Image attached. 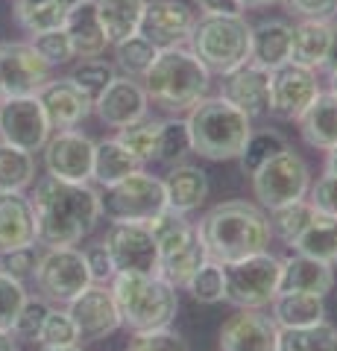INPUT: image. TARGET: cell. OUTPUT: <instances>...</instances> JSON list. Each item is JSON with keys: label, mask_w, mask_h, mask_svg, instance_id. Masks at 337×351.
Returning <instances> with one entry per match:
<instances>
[{"label": "cell", "mask_w": 337, "mask_h": 351, "mask_svg": "<svg viewBox=\"0 0 337 351\" xmlns=\"http://www.w3.org/2000/svg\"><path fill=\"white\" fill-rule=\"evenodd\" d=\"M253 24L244 15H202L194 24L188 44L209 73H229L249 62Z\"/></svg>", "instance_id": "7"}, {"label": "cell", "mask_w": 337, "mask_h": 351, "mask_svg": "<svg viewBox=\"0 0 337 351\" xmlns=\"http://www.w3.org/2000/svg\"><path fill=\"white\" fill-rule=\"evenodd\" d=\"M147 226L159 246V276H165L173 287H185L209 261L197 226L188 223V217L176 208H161Z\"/></svg>", "instance_id": "6"}, {"label": "cell", "mask_w": 337, "mask_h": 351, "mask_svg": "<svg viewBox=\"0 0 337 351\" xmlns=\"http://www.w3.org/2000/svg\"><path fill=\"white\" fill-rule=\"evenodd\" d=\"M299 132L308 147H317L325 152L337 147V97L320 91L317 100L302 112Z\"/></svg>", "instance_id": "28"}, {"label": "cell", "mask_w": 337, "mask_h": 351, "mask_svg": "<svg viewBox=\"0 0 337 351\" xmlns=\"http://www.w3.org/2000/svg\"><path fill=\"white\" fill-rule=\"evenodd\" d=\"M244 9L249 6V9H255V6H270V3H279V0H237Z\"/></svg>", "instance_id": "57"}, {"label": "cell", "mask_w": 337, "mask_h": 351, "mask_svg": "<svg viewBox=\"0 0 337 351\" xmlns=\"http://www.w3.org/2000/svg\"><path fill=\"white\" fill-rule=\"evenodd\" d=\"M281 149H288V141L281 138L276 129H258V132H249L237 161H241V170L246 176H253L261 164H267L273 156H279Z\"/></svg>", "instance_id": "37"}, {"label": "cell", "mask_w": 337, "mask_h": 351, "mask_svg": "<svg viewBox=\"0 0 337 351\" xmlns=\"http://www.w3.org/2000/svg\"><path fill=\"white\" fill-rule=\"evenodd\" d=\"M279 351H337V328L323 319L308 328L281 331Z\"/></svg>", "instance_id": "35"}, {"label": "cell", "mask_w": 337, "mask_h": 351, "mask_svg": "<svg viewBox=\"0 0 337 351\" xmlns=\"http://www.w3.org/2000/svg\"><path fill=\"white\" fill-rule=\"evenodd\" d=\"M211 73L209 68L185 47L159 50L156 62L144 73V91L147 100H153L170 114L188 112L209 94Z\"/></svg>", "instance_id": "4"}, {"label": "cell", "mask_w": 337, "mask_h": 351, "mask_svg": "<svg viewBox=\"0 0 337 351\" xmlns=\"http://www.w3.org/2000/svg\"><path fill=\"white\" fill-rule=\"evenodd\" d=\"M249 62L264 71H276L290 62V24L285 21H261L249 36Z\"/></svg>", "instance_id": "27"}, {"label": "cell", "mask_w": 337, "mask_h": 351, "mask_svg": "<svg viewBox=\"0 0 337 351\" xmlns=\"http://www.w3.org/2000/svg\"><path fill=\"white\" fill-rule=\"evenodd\" d=\"M329 94H334V97H337V71L332 73V80H329Z\"/></svg>", "instance_id": "59"}, {"label": "cell", "mask_w": 337, "mask_h": 351, "mask_svg": "<svg viewBox=\"0 0 337 351\" xmlns=\"http://www.w3.org/2000/svg\"><path fill=\"white\" fill-rule=\"evenodd\" d=\"M325 173H329V176H337V147L329 149V158H325Z\"/></svg>", "instance_id": "56"}, {"label": "cell", "mask_w": 337, "mask_h": 351, "mask_svg": "<svg viewBox=\"0 0 337 351\" xmlns=\"http://www.w3.org/2000/svg\"><path fill=\"white\" fill-rule=\"evenodd\" d=\"M30 202L36 211V243H45L47 249L77 246L94 232L103 214L100 193L89 182H62L53 176L36 184Z\"/></svg>", "instance_id": "1"}, {"label": "cell", "mask_w": 337, "mask_h": 351, "mask_svg": "<svg viewBox=\"0 0 337 351\" xmlns=\"http://www.w3.org/2000/svg\"><path fill=\"white\" fill-rule=\"evenodd\" d=\"M12 12L21 29H27L30 36H38V32L62 29L71 9L62 0H15Z\"/></svg>", "instance_id": "34"}, {"label": "cell", "mask_w": 337, "mask_h": 351, "mask_svg": "<svg viewBox=\"0 0 337 351\" xmlns=\"http://www.w3.org/2000/svg\"><path fill=\"white\" fill-rule=\"evenodd\" d=\"M45 149V167L47 176L62 182H91L94 167V141L77 129H62L53 138H47Z\"/></svg>", "instance_id": "16"}, {"label": "cell", "mask_w": 337, "mask_h": 351, "mask_svg": "<svg viewBox=\"0 0 337 351\" xmlns=\"http://www.w3.org/2000/svg\"><path fill=\"white\" fill-rule=\"evenodd\" d=\"M38 258L41 255H38L36 243H32V246H18V249H6V252H0V272H6V276L24 281V278H30L32 272H36Z\"/></svg>", "instance_id": "49"}, {"label": "cell", "mask_w": 337, "mask_h": 351, "mask_svg": "<svg viewBox=\"0 0 337 351\" xmlns=\"http://www.w3.org/2000/svg\"><path fill=\"white\" fill-rule=\"evenodd\" d=\"M323 68L334 73L337 71V24H332V38H329V50H325V62Z\"/></svg>", "instance_id": "54"}, {"label": "cell", "mask_w": 337, "mask_h": 351, "mask_svg": "<svg viewBox=\"0 0 337 351\" xmlns=\"http://www.w3.org/2000/svg\"><path fill=\"white\" fill-rule=\"evenodd\" d=\"M82 255H85V267H89L94 284H106V281L115 278V263H112V258H108V249L103 243L89 246Z\"/></svg>", "instance_id": "52"}, {"label": "cell", "mask_w": 337, "mask_h": 351, "mask_svg": "<svg viewBox=\"0 0 337 351\" xmlns=\"http://www.w3.org/2000/svg\"><path fill=\"white\" fill-rule=\"evenodd\" d=\"M329 38H332L329 21H299L297 27H290V62L311 71L323 68Z\"/></svg>", "instance_id": "29"}, {"label": "cell", "mask_w": 337, "mask_h": 351, "mask_svg": "<svg viewBox=\"0 0 337 351\" xmlns=\"http://www.w3.org/2000/svg\"><path fill=\"white\" fill-rule=\"evenodd\" d=\"M27 299L30 295L24 290V281L0 272V331H12V325Z\"/></svg>", "instance_id": "45"}, {"label": "cell", "mask_w": 337, "mask_h": 351, "mask_svg": "<svg viewBox=\"0 0 337 351\" xmlns=\"http://www.w3.org/2000/svg\"><path fill=\"white\" fill-rule=\"evenodd\" d=\"M220 97H226L232 106L241 108L249 120L264 117L267 108H270V71L246 62L241 68L223 73Z\"/></svg>", "instance_id": "22"}, {"label": "cell", "mask_w": 337, "mask_h": 351, "mask_svg": "<svg viewBox=\"0 0 337 351\" xmlns=\"http://www.w3.org/2000/svg\"><path fill=\"white\" fill-rule=\"evenodd\" d=\"M334 287V269L332 263L317 261L311 255H290L281 261V278H279V293H308V295H325Z\"/></svg>", "instance_id": "23"}, {"label": "cell", "mask_w": 337, "mask_h": 351, "mask_svg": "<svg viewBox=\"0 0 337 351\" xmlns=\"http://www.w3.org/2000/svg\"><path fill=\"white\" fill-rule=\"evenodd\" d=\"M185 290L194 295L200 304H217L223 302V263L205 261L202 267L194 272V278L185 284Z\"/></svg>", "instance_id": "42"}, {"label": "cell", "mask_w": 337, "mask_h": 351, "mask_svg": "<svg viewBox=\"0 0 337 351\" xmlns=\"http://www.w3.org/2000/svg\"><path fill=\"white\" fill-rule=\"evenodd\" d=\"M159 56V47H153L144 36H129L124 41L115 44V59H117V68L124 71V76H144L150 71V64L156 62Z\"/></svg>", "instance_id": "39"}, {"label": "cell", "mask_w": 337, "mask_h": 351, "mask_svg": "<svg viewBox=\"0 0 337 351\" xmlns=\"http://www.w3.org/2000/svg\"><path fill=\"white\" fill-rule=\"evenodd\" d=\"M50 138V123L38 97H3L0 100V141L24 152H38Z\"/></svg>", "instance_id": "12"}, {"label": "cell", "mask_w": 337, "mask_h": 351, "mask_svg": "<svg viewBox=\"0 0 337 351\" xmlns=\"http://www.w3.org/2000/svg\"><path fill=\"white\" fill-rule=\"evenodd\" d=\"M281 328L261 311H241L220 328V351H279Z\"/></svg>", "instance_id": "19"}, {"label": "cell", "mask_w": 337, "mask_h": 351, "mask_svg": "<svg viewBox=\"0 0 337 351\" xmlns=\"http://www.w3.org/2000/svg\"><path fill=\"white\" fill-rule=\"evenodd\" d=\"M194 24H197V15L191 12V6L179 3V0H147L138 24V36H144L159 50L182 47L188 41Z\"/></svg>", "instance_id": "17"}, {"label": "cell", "mask_w": 337, "mask_h": 351, "mask_svg": "<svg viewBox=\"0 0 337 351\" xmlns=\"http://www.w3.org/2000/svg\"><path fill=\"white\" fill-rule=\"evenodd\" d=\"M320 97L317 71L302 64L285 62L281 68L270 71V108L267 112L279 120H299L302 112Z\"/></svg>", "instance_id": "13"}, {"label": "cell", "mask_w": 337, "mask_h": 351, "mask_svg": "<svg viewBox=\"0 0 337 351\" xmlns=\"http://www.w3.org/2000/svg\"><path fill=\"white\" fill-rule=\"evenodd\" d=\"M36 243V211L24 191H0V252Z\"/></svg>", "instance_id": "24"}, {"label": "cell", "mask_w": 337, "mask_h": 351, "mask_svg": "<svg viewBox=\"0 0 337 351\" xmlns=\"http://www.w3.org/2000/svg\"><path fill=\"white\" fill-rule=\"evenodd\" d=\"M62 3H65V6H68V9H73V6H77V3H82V0H62Z\"/></svg>", "instance_id": "60"}, {"label": "cell", "mask_w": 337, "mask_h": 351, "mask_svg": "<svg viewBox=\"0 0 337 351\" xmlns=\"http://www.w3.org/2000/svg\"><path fill=\"white\" fill-rule=\"evenodd\" d=\"M293 249L325 263H337V217L314 211L305 232L293 240Z\"/></svg>", "instance_id": "33"}, {"label": "cell", "mask_w": 337, "mask_h": 351, "mask_svg": "<svg viewBox=\"0 0 337 351\" xmlns=\"http://www.w3.org/2000/svg\"><path fill=\"white\" fill-rule=\"evenodd\" d=\"M165 184V196H167V208L188 214L194 208H200L209 196V176L197 164H173L170 173L161 179Z\"/></svg>", "instance_id": "26"}, {"label": "cell", "mask_w": 337, "mask_h": 351, "mask_svg": "<svg viewBox=\"0 0 337 351\" xmlns=\"http://www.w3.org/2000/svg\"><path fill=\"white\" fill-rule=\"evenodd\" d=\"M68 313L80 331V339H106L121 328V313H117L115 295L108 287L89 284L77 299L68 302Z\"/></svg>", "instance_id": "18"}, {"label": "cell", "mask_w": 337, "mask_h": 351, "mask_svg": "<svg viewBox=\"0 0 337 351\" xmlns=\"http://www.w3.org/2000/svg\"><path fill=\"white\" fill-rule=\"evenodd\" d=\"M41 299L50 304H68L71 299L91 284V272L85 267V255L73 246L47 249L38 258V267L32 272Z\"/></svg>", "instance_id": "11"}, {"label": "cell", "mask_w": 337, "mask_h": 351, "mask_svg": "<svg viewBox=\"0 0 337 351\" xmlns=\"http://www.w3.org/2000/svg\"><path fill=\"white\" fill-rule=\"evenodd\" d=\"M77 339H80V331H77V325H73L71 313L68 311H59V307H50L36 343L50 346V348H59V346H77Z\"/></svg>", "instance_id": "43"}, {"label": "cell", "mask_w": 337, "mask_h": 351, "mask_svg": "<svg viewBox=\"0 0 337 351\" xmlns=\"http://www.w3.org/2000/svg\"><path fill=\"white\" fill-rule=\"evenodd\" d=\"M32 47H36V53L50 64V68L73 59V47H71V38H68V32H65V27L50 29V32H38V36L32 38Z\"/></svg>", "instance_id": "47"}, {"label": "cell", "mask_w": 337, "mask_h": 351, "mask_svg": "<svg viewBox=\"0 0 337 351\" xmlns=\"http://www.w3.org/2000/svg\"><path fill=\"white\" fill-rule=\"evenodd\" d=\"M36 176L32 152H24L0 141V191H24Z\"/></svg>", "instance_id": "36"}, {"label": "cell", "mask_w": 337, "mask_h": 351, "mask_svg": "<svg viewBox=\"0 0 337 351\" xmlns=\"http://www.w3.org/2000/svg\"><path fill=\"white\" fill-rule=\"evenodd\" d=\"M108 290L115 295L121 325L129 331L167 328L176 319L179 293L159 272H115Z\"/></svg>", "instance_id": "3"}, {"label": "cell", "mask_w": 337, "mask_h": 351, "mask_svg": "<svg viewBox=\"0 0 337 351\" xmlns=\"http://www.w3.org/2000/svg\"><path fill=\"white\" fill-rule=\"evenodd\" d=\"M47 311H50V302H45V299H27L24 307H21L15 325H12V337L15 339H27V343H36L41 325H45Z\"/></svg>", "instance_id": "48"}, {"label": "cell", "mask_w": 337, "mask_h": 351, "mask_svg": "<svg viewBox=\"0 0 337 351\" xmlns=\"http://www.w3.org/2000/svg\"><path fill=\"white\" fill-rule=\"evenodd\" d=\"M311 217H314L311 202H308V199H299V202L273 208L267 219H270V232L285 240L288 246H293V240H297L302 232H305V226L311 223Z\"/></svg>", "instance_id": "40"}, {"label": "cell", "mask_w": 337, "mask_h": 351, "mask_svg": "<svg viewBox=\"0 0 337 351\" xmlns=\"http://www.w3.org/2000/svg\"><path fill=\"white\" fill-rule=\"evenodd\" d=\"M311 196L308 202L317 214H329V217H337V176H329L325 173L323 179L314 184V188H308Z\"/></svg>", "instance_id": "51"}, {"label": "cell", "mask_w": 337, "mask_h": 351, "mask_svg": "<svg viewBox=\"0 0 337 351\" xmlns=\"http://www.w3.org/2000/svg\"><path fill=\"white\" fill-rule=\"evenodd\" d=\"M100 208L112 223H150L161 208H167L165 184L144 170L129 173L126 179L115 182L100 196Z\"/></svg>", "instance_id": "9"}, {"label": "cell", "mask_w": 337, "mask_h": 351, "mask_svg": "<svg viewBox=\"0 0 337 351\" xmlns=\"http://www.w3.org/2000/svg\"><path fill=\"white\" fill-rule=\"evenodd\" d=\"M279 278L281 261L270 252L223 263V299L241 311H261L279 295Z\"/></svg>", "instance_id": "8"}, {"label": "cell", "mask_w": 337, "mask_h": 351, "mask_svg": "<svg viewBox=\"0 0 337 351\" xmlns=\"http://www.w3.org/2000/svg\"><path fill=\"white\" fill-rule=\"evenodd\" d=\"M71 80L77 82L82 91L91 97V100H97V97L108 88V82L115 80V68L108 62H103V59H82L77 68H73Z\"/></svg>", "instance_id": "44"}, {"label": "cell", "mask_w": 337, "mask_h": 351, "mask_svg": "<svg viewBox=\"0 0 337 351\" xmlns=\"http://www.w3.org/2000/svg\"><path fill=\"white\" fill-rule=\"evenodd\" d=\"M141 170V161L129 152L117 138H108L94 144V167H91V179L103 188H112L115 182L126 179L129 173Z\"/></svg>", "instance_id": "31"}, {"label": "cell", "mask_w": 337, "mask_h": 351, "mask_svg": "<svg viewBox=\"0 0 337 351\" xmlns=\"http://www.w3.org/2000/svg\"><path fill=\"white\" fill-rule=\"evenodd\" d=\"M188 135L191 152H200L209 161H232L241 156L249 132V117L226 97H202L197 106L188 108Z\"/></svg>", "instance_id": "5"}, {"label": "cell", "mask_w": 337, "mask_h": 351, "mask_svg": "<svg viewBox=\"0 0 337 351\" xmlns=\"http://www.w3.org/2000/svg\"><path fill=\"white\" fill-rule=\"evenodd\" d=\"M36 97L41 108H45L50 129H59V132L73 129L94 112V100L71 76H65V80H47Z\"/></svg>", "instance_id": "21"}, {"label": "cell", "mask_w": 337, "mask_h": 351, "mask_svg": "<svg viewBox=\"0 0 337 351\" xmlns=\"http://www.w3.org/2000/svg\"><path fill=\"white\" fill-rule=\"evenodd\" d=\"M103 246L115 272H159V246L147 223H112Z\"/></svg>", "instance_id": "14"}, {"label": "cell", "mask_w": 337, "mask_h": 351, "mask_svg": "<svg viewBox=\"0 0 337 351\" xmlns=\"http://www.w3.org/2000/svg\"><path fill=\"white\" fill-rule=\"evenodd\" d=\"M273 322L281 331L290 328H308L325 319V304L320 295H308V293H279L273 302Z\"/></svg>", "instance_id": "30"}, {"label": "cell", "mask_w": 337, "mask_h": 351, "mask_svg": "<svg viewBox=\"0 0 337 351\" xmlns=\"http://www.w3.org/2000/svg\"><path fill=\"white\" fill-rule=\"evenodd\" d=\"M147 106L150 100H147L144 85L132 80V76H115L106 91L94 100V112L106 126L124 129L129 123H135V120L147 117Z\"/></svg>", "instance_id": "20"}, {"label": "cell", "mask_w": 337, "mask_h": 351, "mask_svg": "<svg viewBox=\"0 0 337 351\" xmlns=\"http://www.w3.org/2000/svg\"><path fill=\"white\" fill-rule=\"evenodd\" d=\"M159 132H161V120L141 117V120H135V123H129V126H124L121 132H117V141H121V144L144 164V161H156Z\"/></svg>", "instance_id": "38"}, {"label": "cell", "mask_w": 337, "mask_h": 351, "mask_svg": "<svg viewBox=\"0 0 337 351\" xmlns=\"http://www.w3.org/2000/svg\"><path fill=\"white\" fill-rule=\"evenodd\" d=\"M41 351H82L80 346H59V348H50V346H41Z\"/></svg>", "instance_id": "58"}, {"label": "cell", "mask_w": 337, "mask_h": 351, "mask_svg": "<svg viewBox=\"0 0 337 351\" xmlns=\"http://www.w3.org/2000/svg\"><path fill=\"white\" fill-rule=\"evenodd\" d=\"M299 21H332L337 18V0H281Z\"/></svg>", "instance_id": "50"}, {"label": "cell", "mask_w": 337, "mask_h": 351, "mask_svg": "<svg viewBox=\"0 0 337 351\" xmlns=\"http://www.w3.org/2000/svg\"><path fill=\"white\" fill-rule=\"evenodd\" d=\"M126 351H188V343L170 328H153V331H132Z\"/></svg>", "instance_id": "46"}, {"label": "cell", "mask_w": 337, "mask_h": 351, "mask_svg": "<svg viewBox=\"0 0 337 351\" xmlns=\"http://www.w3.org/2000/svg\"><path fill=\"white\" fill-rule=\"evenodd\" d=\"M311 188V173L308 164L302 161L290 147L281 149L267 164L253 173V193L264 208H281L290 202H299L308 196Z\"/></svg>", "instance_id": "10"}, {"label": "cell", "mask_w": 337, "mask_h": 351, "mask_svg": "<svg viewBox=\"0 0 337 351\" xmlns=\"http://www.w3.org/2000/svg\"><path fill=\"white\" fill-rule=\"evenodd\" d=\"M65 32L71 38L73 59H100L108 47V38L103 32L100 18H97L94 0H82V3L71 9L68 18H65Z\"/></svg>", "instance_id": "25"}, {"label": "cell", "mask_w": 337, "mask_h": 351, "mask_svg": "<svg viewBox=\"0 0 337 351\" xmlns=\"http://www.w3.org/2000/svg\"><path fill=\"white\" fill-rule=\"evenodd\" d=\"M197 234L202 240L209 261L232 263L258 252H267L273 232L261 208L249 202H220L200 219Z\"/></svg>", "instance_id": "2"}, {"label": "cell", "mask_w": 337, "mask_h": 351, "mask_svg": "<svg viewBox=\"0 0 337 351\" xmlns=\"http://www.w3.org/2000/svg\"><path fill=\"white\" fill-rule=\"evenodd\" d=\"M50 80V64L27 41L0 44V85L3 97H36Z\"/></svg>", "instance_id": "15"}, {"label": "cell", "mask_w": 337, "mask_h": 351, "mask_svg": "<svg viewBox=\"0 0 337 351\" xmlns=\"http://www.w3.org/2000/svg\"><path fill=\"white\" fill-rule=\"evenodd\" d=\"M191 152V135H188V123L182 117H170L161 120V132H159V147H156V161L167 164H179L185 156Z\"/></svg>", "instance_id": "41"}, {"label": "cell", "mask_w": 337, "mask_h": 351, "mask_svg": "<svg viewBox=\"0 0 337 351\" xmlns=\"http://www.w3.org/2000/svg\"><path fill=\"white\" fill-rule=\"evenodd\" d=\"M202 15H244V6L237 0H194Z\"/></svg>", "instance_id": "53"}, {"label": "cell", "mask_w": 337, "mask_h": 351, "mask_svg": "<svg viewBox=\"0 0 337 351\" xmlns=\"http://www.w3.org/2000/svg\"><path fill=\"white\" fill-rule=\"evenodd\" d=\"M0 100H3V85H0Z\"/></svg>", "instance_id": "61"}, {"label": "cell", "mask_w": 337, "mask_h": 351, "mask_svg": "<svg viewBox=\"0 0 337 351\" xmlns=\"http://www.w3.org/2000/svg\"><path fill=\"white\" fill-rule=\"evenodd\" d=\"M94 6L108 44H117L138 32L147 0H94Z\"/></svg>", "instance_id": "32"}, {"label": "cell", "mask_w": 337, "mask_h": 351, "mask_svg": "<svg viewBox=\"0 0 337 351\" xmlns=\"http://www.w3.org/2000/svg\"><path fill=\"white\" fill-rule=\"evenodd\" d=\"M0 351H18V343L12 331H0Z\"/></svg>", "instance_id": "55"}]
</instances>
